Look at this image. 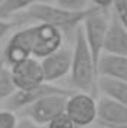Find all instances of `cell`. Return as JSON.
Listing matches in <instances>:
<instances>
[{
	"label": "cell",
	"instance_id": "6da1fadb",
	"mask_svg": "<svg viewBox=\"0 0 127 128\" xmlns=\"http://www.w3.org/2000/svg\"><path fill=\"white\" fill-rule=\"evenodd\" d=\"M70 80L78 91H85L96 96L97 94V66H96L91 51L87 45L82 26L75 30V40L72 48V66H70Z\"/></svg>",
	"mask_w": 127,
	"mask_h": 128
},
{
	"label": "cell",
	"instance_id": "7a4b0ae2",
	"mask_svg": "<svg viewBox=\"0 0 127 128\" xmlns=\"http://www.w3.org/2000/svg\"><path fill=\"white\" fill-rule=\"evenodd\" d=\"M100 9L97 6H88L87 9L82 10H70L61 8L58 4H51V3H36L26 10H23L24 20H32L36 22H45L58 27L61 32H75L78 26L84 22V20L93 14L94 10Z\"/></svg>",
	"mask_w": 127,
	"mask_h": 128
},
{
	"label": "cell",
	"instance_id": "3957f363",
	"mask_svg": "<svg viewBox=\"0 0 127 128\" xmlns=\"http://www.w3.org/2000/svg\"><path fill=\"white\" fill-rule=\"evenodd\" d=\"M72 94V92H70ZM70 94L57 92V94H49L45 96L34 103L29 104L26 109H23V115L33 121L37 125H46L49 121H52L57 115L63 113L66 110V101Z\"/></svg>",
	"mask_w": 127,
	"mask_h": 128
},
{
	"label": "cell",
	"instance_id": "277c9868",
	"mask_svg": "<svg viewBox=\"0 0 127 128\" xmlns=\"http://www.w3.org/2000/svg\"><path fill=\"white\" fill-rule=\"evenodd\" d=\"M109 20L111 16H108L106 10L97 9L93 14H90L81 24L96 66L99 63L100 55L103 54V45H105V37H106V32L109 27Z\"/></svg>",
	"mask_w": 127,
	"mask_h": 128
},
{
	"label": "cell",
	"instance_id": "5b68a950",
	"mask_svg": "<svg viewBox=\"0 0 127 128\" xmlns=\"http://www.w3.org/2000/svg\"><path fill=\"white\" fill-rule=\"evenodd\" d=\"M64 112L79 128H87L97 119V101L90 92L73 91L67 97Z\"/></svg>",
	"mask_w": 127,
	"mask_h": 128
},
{
	"label": "cell",
	"instance_id": "8992f818",
	"mask_svg": "<svg viewBox=\"0 0 127 128\" xmlns=\"http://www.w3.org/2000/svg\"><path fill=\"white\" fill-rule=\"evenodd\" d=\"M32 32V55L42 60L63 46V32L51 24L37 22L30 27Z\"/></svg>",
	"mask_w": 127,
	"mask_h": 128
},
{
	"label": "cell",
	"instance_id": "52a82bcc",
	"mask_svg": "<svg viewBox=\"0 0 127 128\" xmlns=\"http://www.w3.org/2000/svg\"><path fill=\"white\" fill-rule=\"evenodd\" d=\"M57 92L70 94L73 91L66 90V88H60V86L52 85L49 82H42L40 85L30 88V90H17L8 100L3 101V106H5V109L14 110V112H21L23 109H26L29 104L34 103L36 100H39L45 96H49V94H57Z\"/></svg>",
	"mask_w": 127,
	"mask_h": 128
},
{
	"label": "cell",
	"instance_id": "ba28073f",
	"mask_svg": "<svg viewBox=\"0 0 127 128\" xmlns=\"http://www.w3.org/2000/svg\"><path fill=\"white\" fill-rule=\"evenodd\" d=\"M32 55V32L30 27L18 30L11 36V39L8 40L3 54H2V60L3 63L9 67L15 66V64L21 63L24 60H27Z\"/></svg>",
	"mask_w": 127,
	"mask_h": 128
},
{
	"label": "cell",
	"instance_id": "9c48e42d",
	"mask_svg": "<svg viewBox=\"0 0 127 128\" xmlns=\"http://www.w3.org/2000/svg\"><path fill=\"white\" fill-rule=\"evenodd\" d=\"M9 68L18 90H30L45 82L40 60L36 57H29L27 60L15 64Z\"/></svg>",
	"mask_w": 127,
	"mask_h": 128
},
{
	"label": "cell",
	"instance_id": "30bf717a",
	"mask_svg": "<svg viewBox=\"0 0 127 128\" xmlns=\"http://www.w3.org/2000/svg\"><path fill=\"white\" fill-rule=\"evenodd\" d=\"M40 64H42V72H43L45 82L54 84V82L60 80L61 78H64L67 73H70L72 49L61 46L55 52L42 58Z\"/></svg>",
	"mask_w": 127,
	"mask_h": 128
},
{
	"label": "cell",
	"instance_id": "8fae6325",
	"mask_svg": "<svg viewBox=\"0 0 127 128\" xmlns=\"http://www.w3.org/2000/svg\"><path fill=\"white\" fill-rule=\"evenodd\" d=\"M97 121L102 127L127 124V106L109 96H103L97 101Z\"/></svg>",
	"mask_w": 127,
	"mask_h": 128
},
{
	"label": "cell",
	"instance_id": "7c38bea8",
	"mask_svg": "<svg viewBox=\"0 0 127 128\" xmlns=\"http://www.w3.org/2000/svg\"><path fill=\"white\" fill-rule=\"evenodd\" d=\"M103 52L127 55V27L114 14L109 20V27L105 37Z\"/></svg>",
	"mask_w": 127,
	"mask_h": 128
},
{
	"label": "cell",
	"instance_id": "4fadbf2b",
	"mask_svg": "<svg viewBox=\"0 0 127 128\" xmlns=\"http://www.w3.org/2000/svg\"><path fill=\"white\" fill-rule=\"evenodd\" d=\"M97 74L127 82V55L103 52L97 63Z\"/></svg>",
	"mask_w": 127,
	"mask_h": 128
},
{
	"label": "cell",
	"instance_id": "5bb4252c",
	"mask_svg": "<svg viewBox=\"0 0 127 128\" xmlns=\"http://www.w3.org/2000/svg\"><path fill=\"white\" fill-rule=\"evenodd\" d=\"M97 90L103 96H109L120 103L127 106V82L126 80H117L111 78H102L99 76L97 80Z\"/></svg>",
	"mask_w": 127,
	"mask_h": 128
},
{
	"label": "cell",
	"instance_id": "9a60e30c",
	"mask_svg": "<svg viewBox=\"0 0 127 128\" xmlns=\"http://www.w3.org/2000/svg\"><path fill=\"white\" fill-rule=\"evenodd\" d=\"M51 0H6L2 6H0V18L8 20L9 16L26 10L27 8H30L36 3H49Z\"/></svg>",
	"mask_w": 127,
	"mask_h": 128
},
{
	"label": "cell",
	"instance_id": "2e32d148",
	"mask_svg": "<svg viewBox=\"0 0 127 128\" xmlns=\"http://www.w3.org/2000/svg\"><path fill=\"white\" fill-rule=\"evenodd\" d=\"M17 90L18 88L14 82L11 68H8V66L3 63L0 67V104H3V101L8 100Z\"/></svg>",
	"mask_w": 127,
	"mask_h": 128
},
{
	"label": "cell",
	"instance_id": "e0dca14e",
	"mask_svg": "<svg viewBox=\"0 0 127 128\" xmlns=\"http://www.w3.org/2000/svg\"><path fill=\"white\" fill-rule=\"evenodd\" d=\"M46 128H79V127L70 119V116L66 112H63V113L57 115L52 121H49L46 124Z\"/></svg>",
	"mask_w": 127,
	"mask_h": 128
},
{
	"label": "cell",
	"instance_id": "ac0fdd59",
	"mask_svg": "<svg viewBox=\"0 0 127 128\" xmlns=\"http://www.w3.org/2000/svg\"><path fill=\"white\" fill-rule=\"evenodd\" d=\"M0 128H18V116L14 110H0Z\"/></svg>",
	"mask_w": 127,
	"mask_h": 128
},
{
	"label": "cell",
	"instance_id": "d6986e66",
	"mask_svg": "<svg viewBox=\"0 0 127 128\" xmlns=\"http://www.w3.org/2000/svg\"><path fill=\"white\" fill-rule=\"evenodd\" d=\"M55 4L70 10H82L88 8V0H55Z\"/></svg>",
	"mask_w": 127,
	"mask_h": 128
},
{
	"label": "cell",
	"instance_id": "ffe728a7",
	"mask_svg": "<svg viewBox=\"0 0 127 128\" xmlns=\"http://www.w3.org/2000/svg\"><path fill=\"white\" fill-rule=\"evenodd\" d=\"M112 8L117 18L127 27V0H114Z\"/></svg>",
	"mask_w": 127,
	"mask_h": 128
},
{
	"label": "cell",
	"instance_id": "44dd1931",
	"mask_svg": "<svg viewBox=\"0 0 127 128\" xmlns=\"http://www.w3.org/2000/svg\"><path fill=\"white\" fill-rule=\"evenodd\" d=\"M14 26H15L14 22L8 21V20H5V18H0V39H3L5 36H8V33L12 30Z\"/></svg>",
	"mask_w": 127,
	"mask_h": 128
},
{
	"label": "cell",
	"instance_id": "7402d4cb",
	"mask_svg": "<svg viewBox=\"0 0 127 128\" xmlns=\"http://www.w3.org/2000/svg\"><path fill=\"white\" fill-rule=\"evenodd\" d=\"M18 128H46V125H37V124H34L33 121H30V119L26 118L24 122L18 124Z\"/></svg>",
	"mask_w": 127,
	"mask_h": 128
},
{
	"label": "cell",
	"instance_id": "603a6c76",
	"mask_svg": "<svg viewBox=\"0 0 127 128\" xmlns=\"http://www.w3.org/2000/svg\"><path fill=\"white\" fill-rule=\"evenodd\" d=\"M106 128H127V124H123V125H112V127H106Z\"/></svg>",
	"mask_w": 127,
	"mask_h": 128
},
{
	"label": "cell",
	"instance_id": "cb8c5ba5",
	"mask_svg": "<svg viewBox=\"0 0 127 128\" xmlns=\"http://www.w3.org/2000/svg\"><path fill=\"white\" fill-rule=\"evenodd\" d=\"M5 2H6V0H0V6H2V4H3Z\"/></svg>",
	"mask_w": 127,
	"mask_h": 128
},
{
	"label": "cell",
	"instance_id": "d4e9b609",
	"mask_svg": "<svg viewBox=\"0 0 127 128\" xmlns=\"http://www.w3.org/2000/svg\"><path fill=\"white\" fill-rule=\"evenodd\" d=\"M2 64H3V60H0V67H2Z\"/></svg>",
	"mask_w": 127,
	"mask_h": 128
}]
</instances>
